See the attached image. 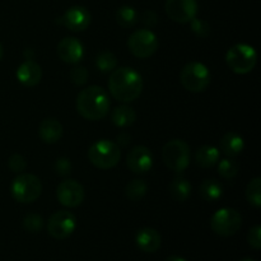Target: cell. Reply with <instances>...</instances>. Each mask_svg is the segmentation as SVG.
Instances as JSON below:
<instances>
[{
  "instance_id": "1",
  "label": "cell",
  "mask_w": 261,
  "mask_h": 261,
  "mask_svg": "<svg viewBox=\"0 0 261 261\" xmlns=\"http://www.w3.org/2000/svg\"><path fill=\"white\" fill-rule=\"evenodd\" d=\"M109 91L115 99L122 103L135 101L143 91L142 75L127 66L116 68L110 74Z\"/></svg>"
},
{
  "instance_id": "2",
  "label": "cell",
  "mask_w": 261,
  "mask_h": 261,
  "mask_svg": "<svg viewBox=\"0 0 261 261\" xmlns=\"http://www.w3.org/2000/svg\"><path fill=\"white\" fill-rule=\"evenodd\" d=\"M75 106L76 111L83 119L89 121H99L109 115V94L102 87L88 86L79 92Z\"/></svg>"
},
{
  "instance_id": "3",
  "label": "cell",
  "mask_w": 261,
  "mask_h": 261,
  "mask_svg": "<svg viewBox=\"0 0 261 261\" xmlns=\"http://www.w3.org/2000/svg\"><path fill=\"white\" fill-rule=\"evenodd\" d=\"M121 158V150L116 143L101 139L93 143L88 149V160L94 167L99 170L114 168Z\"/></svg>"
},
{
  "instance_id": "4",
  "label": "cell",
  "mask_w": 261,
  "mask_h": 261,
  "mask_svg": "<svg viewBox=\"0 0 261 261\" xmlns=\"http://www.w3.org/2000/svg\"><path fill=\"white\" fill-rule=\"evenodd\" d=\"M226 63L233 73L247 74L254 70L257 63V54L252 46L237 43L227 51Z\"/></svg>"
},
{
  "instance_id": "5",
  "label": "cell",
  "mask_w": 261,
  "mask_h": 261,
  "mask_svg": "<svg viewBox=\"0 0 261 261\" xmlns=\"http://www.w3.org/2000/svg\"><path fill=\"white\" fill-rule=\"evenodd\" d=\"M13 199L18 203L31 204L40 198L42 193V184L40 178L31 173H20L10 185Z\"/></svg>"
},
{
  "instance_id": "6",
  "label": "cell",
  "mask_w": 261,
  "mask_h": 261,
  "mask_svg": "<svg viewBox=\"0 0 261 261\" xmlns=\"http://www.w3.org/2000/svg\"><path fill=\"white\" fill-rule=\"evenodd\" d=\"M211 71L204 64L191 61L186 64L180 73V82L184 88L193 93L204 92L211 84Z\"/></svg>"
},
{
  "instance_id": "7",
  "label": "cell",
  "mask_w": 261,
  "mask_h": 261,
  "mask_svg": "<svg viewBox=\"0 0 261 261\" xmlns=\"http://www.w3.org/2000/svg\"><path fill=\"white\" fill-rule=\"evenodd\" d=\"M162 160L171 171L182 172L190 165V147L181 139L170 140L162 149Z\"/></svg>"
},
{
  "instance_id": "8",
  "label": "cell",
  "mask_w": 261,
  "mask_h": 261,
  "mask_svg": "<svg viewBox=\"0 0 261 261\" xmlns=\"http://www.w3.org/2000/svg\"><path fill=\"white\" fill-rule=\"evenodd\" d=\"M242 226V217L236 209H218L211 218V228L216 234L222 237H231L239 232Z\"/></svg>"
},
{
  "instance_id": "9",
  "label": "cell",
  "mask_w": 261,
  "mask_h": 261,
  "mask_svg": "<svg viewBox=\"0 0 261 261\" xmlns=\"http://www.w3.org/2000/svg\"><path fill=\"white\" fill-rule=\"evenodd\" d=\"M130 53L139 59H147L158 50V38L153 31L148 28L137 30L127 40Z\"/></svg>"
},
{
  "instance_id": "10",
  "label": "cell",
  "mask_w": 261,
  "mask_h": 261,
  "mask_svg": "<svg viewBox=\"0 0 261 261\" xmlns=\"http://www.w3.org/2000/svg\"><path fill=\"white\" fill-rule=\"evenodd\" d=\"M76 228V218L71 212L58 211L48 218L47 231L56 240H65L73 234Z\"/></svg>"
},
{
  "instance_id": "11",
  "label": "cell",
  "mask_w": 261,
  "mask_h": 261,
  "mask_svg": "<svg viewBox=\"0 0 261 261\" xmlns=\"http://www.w3.org/2000/svg\"><path fill=\"white\" fill-rule=\"evenodd\" d=\"M166 13L176 23H190L198 14L196 0H166Z\"/></svg>"
},
{
  "instance_id": "12",
  "label": "cell",
  "mask_w": 261,
  "mask_h": 261,
  "mask_svg": "<svg viewBox=\"0 0 261 261\" xmlns=\"http://www.w3.org/2000/svg\"><path fill=\"white\" fill-rule=\"evenodd\" d=\"M56 198L66 208H76L84 200V189L78 181L64 180L56 188Z\"/></svg>"
},
{
  "instance_id": "13",
  "label": "cell",
  "mask_w": 261,
  "mask_h": 261,
  "mask_svg": "<svg viewBox=\"0 0 261 261\" xmlns=\"http://www.w3.org/2000/svg\"><path fill=\"white\" fill-rule=\"evenodd\" d=\"M56 23L64 25L73 32H82L91 24V13L87 8L74 5L69 8L61 17H59Z\"/></svg>"
},
{
  "instance_id": "14",
  "label": "cell",
  "mask_w": 261,
  "mask_h": 261,
  "mask_svg": "<svg viewBox=\"0 0 261 261\" xmlns=\"http://www.w3.org/2000/svg\"><path fill=\"white\" fill-rule=\"evenodd\" d=\"M126 165L133 173H143L149 172L153 166V154L149 148L144 145H138L134 147L129 152L126 157Z\"/></svg>"
},
{
  "instance_id": "15",
  "label": "cell",
  "mask_w": 261,
  "mask_h": 261,
  "mask_svg": "<svg viewBox=\"0 0 261 261\" xmlns=\"http://www.w3.org/2000/svg\"><path fill=\"white\" fill-rule=\"evenodd\" d=\"M58 56L68 64H78L84 56V47L75 37H64L56 47Z\"/></svg>"
},
{
  "instance_id": "16",
  "label": "cell",
  "mask_w": 261,
  "mask_h": 261,
  "mask_svg": "<svg viewBox=\"0 0 261 261\" xmlns=\"http://www.w3.org/2000/svg\"><path fill=\"white\" fill-rule=\"evenodd\" d=\"M15 75L22 86L31 88L40 83L41 78H42V69L36 61L27 59L18 66Z\"/></svg>"
},
{
  "instance_id": "17",
  "label": "cell",
  "mask_w": 261,
  "mask_h": 261,
  "mask_svg": "<svg viewBox=\"0 0 261 261\" xmlns=\"http://www.w3.org/2000/svg\"><path fill=\"white\" fill-rule=\"evenodd\" d=\"M135 242L139 250L147 254H153L157 250H160L161 244H162V239H161L160 232L155 231L154 228H149V227H144V228L139 229L135 236Z\"/></svg>"
},
{
  "instance_id": "18",
  "label": "cell",
  "mask_w": 261,
  "mask_h": 261,
  "mask_svg": "<svg viewBox=\"0 0 261 261\" xmlns=\"http://www.w3.org/2000/svg\"><path fill=\"white\" fill-rule=\"evenodd\" d=\"M40 139L46 144H55L63 137V125L56 119H45L38 126Z\"/></svg>"
},
{
  "instance_id": "19",
  "label": "cell",
  "mask_w": 261,
  "mask_h": 261,
  "mask_svg": "<svg viewBox=\"0 0 261 261\" xmlns=\"http://www.w3.org/2000/svg\"><path fill=\"white\" fill-rule=\"evenodd\" d=\"M245 148L244 138L234 132H228L219 140V150L227 157H237Z\"/></svg>"
},
{
  "instance_id": "20",
  "label": "cell",
  "mask_w": 261,
  "mask_h": 261,
  "mask_svg": "<svg viewBox=\"0 0 261 261\" xmlns=\"http://www.w3.org/2000/svg\"><path fill=\"white\" fill-rule=\"evenodd\" d=\"M137 120V114H135L134 109L127 105H121L112 110L111 112V121L115 126L121 127V129H126V127L132 126Z\"/></svg>"
},
{
  "instance_id": "21",
  "label": "cell",
  "mask_w": 261,
  "mask_h": 261,
  "mask_svg": "<svg viewBox=\"0 0 261 261\" xmlns=\"http://www.w3.org/2000/svg\"><path fill=\"white\" fill-rule=\"evenodd\" d=\"M199 195L208 203H216L223 195V186L219 181L208 178V180H204L199 186Z\"/></svg>"
},
{
  "instance_id": "22",
  "label": "cell",
  "mask_w": 261,
  "mask_h": 261,
  "mask_svg": "<svg viewBox=\"0 0 261 261\" xmlns=\"http://www.w3.org/2000/svg\"><path fill=\"white\" fill-rule=\"evenodd\" d=\"M168 190H170V195L173 200L178 201V203H184L191 195V184L188 178L177 176L170 184Z\"/></svg>"
},
{
  "instance_id": "23",
  "label": "cell",
  "mask_w": 261,
  "mask_h": 261,
  "mask_svg": "<svg viewBox=\"0 0 261 261\" xmlns=\"http://www.w3.org/2000/svg\"><path fill=\"white\" fill-rule=\"evenodd\" d=\"M219 149L213 145H203L195 153L196 165L203 168H211L219 161Z\"/></svg>"
},
{
  "instance_id": "24",
  "label": "cell",
  "mask_w": 261,
  "mask_h": 261,
  "mask_svg": "<svg viewBox=\"0 0 261 261\" xmlns=\"http://www.w3.org/2000/svg\"><path fill=\"white\" fill-rule=\"evenodd\" d=\"M138 19V12L130 5H122L119 8L116 12V22L119 23L120 27L122 28H132L137 24Z\"/></svg>"
},
{
  "instance_id": "25",
  "label": "cell",
  "mask_w": 261,
  "mask_h": 261,
  "mask_svg": "<svg viewBox=\"0 0 261 261\" xmlns=\"http://www.w3.org/2000/svg\"><path fill=\"white\" fill-rule=\"evenodd\" d=\"M148 191V185L144 180H139V178H135V180L130 181L126 186H125V195L129 200L132 201H139L142 200L145 196Z\"/></svg>"
},
{
  "instance_id": "26",
  "label": "cell",
  "mask_w": 261,
  "mask_h": 261,
  "mask_svg": "<svg viewBox=\"0 0 261 261\" xmlns=\"http://www.w3.org/2000/svg\"><path fill=\"white\" fill-rule=\"evenodd\" d=\"M96 66L99 71L105 74L111 73L112 70L117 68V59L110 51H103L99 53L96 58Z\"/></svg>"
},
{
  "instance_id": "27",
  "label": "cell",
  "mask_w": 261,
  "mask_h": 261,
  "mask_svg": "<svg viewBox=\"0 0 261 261\" xmlns=\"http://www.w3.org/2000/svg\"><path fill=\"white\" fill-rule=\"evenodd\" d=\"M240 165L236 160L231 157L223 158V160L218 161V173L221 177L226 178V180H231L234 176L239 173Z\"/></svg>"
},
{
  "instance_id": "28",
  "label": "cell",
  "mask_w": 261,
  "mask_h": 261,
  "mask_svg": "<svg viewBox=\"0 0 261 261\" xmlns=\"http://www.w3.org/2000/svg\"><path fill=\"white\" fill-rule=\"evenodd\" d=\"M246 199L254 208L261 206V178L255 177L247 184Z\"/></svg>"
},
{
  "instance_id": "29",
  "label": "cell",
  "mask_w": 261,
  "mask_h": 261,
  "mask_svg": "<svg viewBox=\"0 0 261 261\" xmlns=\"http://www.w3.org/2000/svg\"><path fill=\"white\" fill-rule=\"evenodd\" d=\"M43 224H45V221L37 213H28L23 218V228L31 233H38L43 228Z\"/></svg>"
},
{
  "instance_id": "30",
  "label": "cell",
  "mask_w": 261,
  "mask_h": 261,
  "mask_svg": "<svg viewBox=\"0 0 261 261\" xmlns=\"http://www.w3.org/2000/svg\"><path fill=\"white\" fill-rule=\"evenodd\" d=\"M191 31L195 33L198 37L200 38H206L209 35H211V25L203 19H199V18H194L190 22Z\"/></svg>"
},
{
  "instance_id": "31",
  "label": "cell",
  "mask_w": 261,
  "mask_h": 261,
  "mask_svg": "<svg viewBox=\"0 0 261 261\" xmlns=\"http://www.w3.org/2000/svg\"><path fill=\"white\" fill-rule=\"evenodd\" d=\"M54 171H55L56 175L61 176V177H66L71 173L73 171V165H71L70 160L65 157L58 158L54 163Z\"/></svg>"
},
{
  "instance_id": "32",
  "label": "cell",
  "mask_w": 261,
  "mask_h": 261,
  "mask_svg": "<svg viewBox=\"0 0 261 261\" xmlns=\"http://www.w3.org/2000/svg\"><path fill=\"white\" fill-rule=\"evenodd\" d=\"M8 167H9L12 172L22 173L25 170V167H27V161H25V158L22 154L15 153V154L10 155V158L8 160Z\"/></svg>"
},
{
  "instance_id": "33",
  "label": "cell",
  "mask_w": 261,
  "mask_h": 261,
  "mask_svg": "<svg viewBox=\"0 0 261 261\" xmlns=\"http://www.w3.org/2000/svg\"><path fill=\"white\" fill-rule=\"evenodd\" d=\"M88 71L84 66H74L70 70V79L75 86H84L88 81Z\"/></svg>"
},
{
  "instance_id": "34",
  "label": "cell",
  "mask_w": 261,
  "mask_h": 261,
  "mask_svg": "<svg viewBox=\"0 0 261 261\" xmlns=\"http://www.w3.org/2000/svg\"><path fill=\"white\" fill-rule=\"evenodd\" d=\"M247 242L251 247H254L255 250H259L261 247V227L260 226H254L249 231L247 234Z\"/></svg>"
},
{
  "instance_id": "35",
  "label": "cell",
  "mask_w": 261,
  "mask_h": 261,
  "mask_svg": "<svg viewBox=\"0 0 261 261\" xmlns=\"http://www.w3.org/2000/svg\"><path fill=\"white\" fill-rule=\"evenodd\" d=\"M142 22L144 23L147 27H154L157 24L158 19H157V14L152 10H148V12H144L142 15Z\"/></svg>"
},
{
  "instance_id": "36",
  "label": "cell",
  "mask_w": 261,
  "mask_h": 261,
  "mask_svg": "<svg viewBox=\"0 0 261 261\" xmlns=\"http://www.w3.org/2000/svg\"><path fill=\"white\" fill-rule=\"evenodd\" d=\"M132 143V135L129 134L127 132H121L117 134L116 137V144L119 145V147H127V145Z\"/></svg>"
},
{
  "instance_id": "37",
  "label": "cell",
  "mask_w": 261,
  "mask_h": 261,
  "mask_svg": "<svg viewBox=\"0 0 261 261\" xmlns=\"http://www.w3.org/2000/svg\"><path fill=\"white\" fill-rule=\"evenodd\" d=\"M165 261H186V260L184 259V257H181V256H175V255H173V256L167 257V259H166Z\"/></svg>"
},
{
  "instance_id": "38",
  "label": "cell",
  "mask_w": 261,
  "mask_h": 261,
  "mask_svg": "<svg viewBox=\"0 0 261 261\" xmlns=\"http://www.w3.org/2000/svg\"><path fill=\"white\" fill-rule=\"evenodd\" d=\"M3 59V46H2V43H0V60H2Z\"/></svg>"
},
{
  "instance_id": "39",
  "label": "cell",
  "mask_w": 261,
  "mask_h": 261,
  "mask_svg": "<svg viewBox=\"0 0 261 261\" xmlns=\"http://www.w3.org/2000/svg\"><path fill=\"white\" fill-rule=\"evenodd\" d=\"M240 261H255V260L250 259V257H245V259H242V260H240Z\"/></svg>"
}]
</instances>
